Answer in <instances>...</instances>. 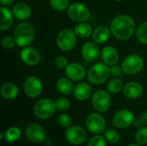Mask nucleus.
<instances>
[{
	"label": "nucleus",
	"instance_id": "7",
	"mask_svg": "<svg viewBox=\"0 0 147 146\" xmlns=\"http://www.w3.org/2000/svg\"><path fill=\"white\" fill-rule=\"evenodd\" d=\"M144 67V60L138 54L128 55L122 62L121 68L127 75H135L142 71Z\"/></svg>",
	"mask_w": 147,
	"mask_h": 146
},
{
	"label": "nucleus",
	"instance_id": "41",
	"mask_svg": "<svg viewBox=\"0 0 147 146\" xmlns=\"http://www.w3.org/2000/svg\"><path fill=\"white\" fill-rule=\"evenodd\" d=\"M127 146H142V145H139V144H130V145H128Z\"/></svg>",
	"mask_w": 147,
	"mask_h": 146
},
{
	"label": "nucleus",
	"instance_id": "31",
	"mask_svg": "<svg viewBox=\"0 0 147 146\" xmlns=\"http://www.w3.org/2000/svg\"><path fill=\"white\" fill-rule=\"evenodd\" d=\"M135 141L140 145H147V127L143 126L136 132Z\"/></svg>",
	"mask_w": 147,
	"mask_h": 146
},
{
	"label": "nucleus",
	"instance_id": "34",
	"mask_svg": "<svg viewBox=\"0 0 147 146\" xmlns=\"http://www.w3.org/2000/svg\"><path fill=\"white\" fill-rule=\"evenodd\" d=\"M1 44H2V46L4 49H6V50H10V49H12L15 46V45H16L14 37L9 36V35L8 36H4L3 38V40L1 41Z\"/></svg>",
	"mask_w": 147,
	"mask_h": 146
},
{
	"label": "nucleus",
	"instance_id": "22",
	"mask_svg": "<svg viewBox=\"0 0 147 146\" xmlns=\"http://www.w3.org/2000/svg\"><path fill=\"white\" fill-rule=\"evenodd\" d=\"M110 28L106 26H99L96 28L92 34L93 41L97 44H103L109 39L110 36Z\"/></svg>",
	"mask_w": 147,
	"mask_h": 146
},
{
	"label": "nucleus",
	"instance_id": "16",
	"mask_svg": "<svg viewBox=\"0 0 147 146\" xmlns=\"http://www.w3.org/2000/svg\"><path fill=\"white\" fill-rule=\"evenodd\" d=\"M20 58L22 61L28 66H35L40 61V52L36 48L30 46L23 47L20 52Z\"/></svg>",
	"mask_w": 147,
	"mask_h": 146
},
{
	"label": "nucleus",
	"instance_id": "20",
	"mask_svg": "<svg viewBox=\"0 0 147 146\" xmlns=\"http://www.w3.org/2000/svg\"><path fill=\"white\" fill-rule=\"evenodd\" d=\"M12 12L14 16L19 21H27L31 15V9L25 3H17L12 8Z\"/></svg>",
	"mask_w": 147,
	"mask_h": 146
},
{
	"label": "nucleus",
	"instance_id": "33",
	"mask_svg": "<svg viewBox=\"0 0 147 146\" xmlns=\"http://www.w3.org/2000/svg\"><path fill=\"white\" fill-rule=\"evenodd\" d=\"M58 123L63 128H68L71 126L72 119L68 114H61L58 117Z\"/></svg>",
	"mask_w": 147,
	"mask_h": 146
},
{
	"label": "nucleus",
	"instance_id": "29",
	"mask_svg": "<svg viewBox=\"0 0 147 146\" xmlns=\"http://www.w3.org/2000/svg\"><path fill=\"white\" fill-rule=\"evenodd\" d=\"M69 0H50L51 7L57 11H64L70 6Z\"/></svg>",
	"mask_w": 147,
	"mask_h": 146
},
{
	"label": "nucleus",
	"instance_id": "24",
	"mask_svg": "<svg viewBox=\"0 0 147 146\" xmlns=\"http://www.w3.org/2000/svg\"><path fill=\"white\" fill-rule=\"evenodd\" d=\"M56 88L58 91L64 95V96H69L71 93H73L74 90V86L72 83V81L68 78L67 77H60L56 83Z\"/></svg>",
	"mask_w": 147,
	"mask_h": 146
},
{
	"label": "nucleus",
	"instance_id": "12",
	"mask_svg": "<svg viewBox=\"0 0 147 146\" xmlns=\"http://www.w3.org/2000/svg\"><path fill=\"white\" fill-rule=\"evenodd\" d=\"M25 135L30 142L34 144H40L45 141L47 137V132L42 126L36 123H31L26 126Z\"/></svg>",
	"mask_w": 147,
	"mask_h": 146
},
{
	"label": "nucleus",
	"instance_id": "39",
	"mask_svg": "<svg viewBox=\"0 0 147 146\" xmlns=\"http://www.w3.org/2000/svg\"><path fill=\"white\" fill-rule=\"evenodd\" d=\"M134 125L135 127H138V128H141V127H143V126H144V124L142 123V121H141L140 119L135 120L134 122Z\"/></svg>",
	"mask_w": 147,
	"mask_h": 146
},
{
	"label": "nucleus",
	"instance_id": "10",
	"mask_svg": "<svg viewBox=\"0 0 147 146\" xmlns=\"http://www.w3.org/2000/svg\"><path fill=\"white\" fill-rule=\"evenodd\" d=\"M87 129L95 134L102 133L106 128L105 118L100 113H92L89 114L85 120Z\"/></svg>",
	"mask_w": 147,
	"mask_h": 146
},
{
	"label": "nucleus",
	"instance_id": "26",
	"mask_svg": "<svg viewBox=\"0 0 147 146\" xmlns=\"http://www.w3.org/2000/svg\"><path fill=\"white\" fill-rule=\"evenodd\" d=\"M123 88H124L123 82L118 77L110 80L107 85V90L111 94L120 93L121 90H123Z\"/></svg>",
	"mask_w": 147,
	"mask_h": 146
},
{
	"label": "nucleus",
	"instance_id": "14",
	"mask_svg": "<svg viewBox=\"0 0 147 146\" xmlns=\"http://www.w3.org/2000/svg\"><path fill=\"white\" fill-rule=\"evenodd\" d=\"M81 55L85 60V62L93 63L96 61L99 56H101V52L98 44L95 41L85 42L81 48Z\"/></svg>",
	"mask_w": 147,
	"mask_h": 146
},
{
	"label": "nucleus",
	"instance_id": "9",
	"mask_svg": "<svg viewBox=\"0 0 147 146\" xmlns=\"http://www.w3.org/2000/svg\"><path fill=\"white\" fill-rule=\"evenodd\" d=\"M42 82L35 76H29L23 83V90L25 95L29 98H36L42 93Z\"/></svg>",
	"mask_w": 147,
	"mask_h": 146
},
{
	"label": "nucleus",
	"instance_id": "38",
	"mask_svg": "<svg viewBox=\"0 0 147 146\" xmlns=\"http://www.w3.org/2000/svg\"><path fill=\"white\" fill-rule=\"evenodd\" d=\"M140 119L141 120V121H142V123H143L144 125H146L147 126V111H146V112H144V113L141 114Z\"/></svg>",
	"mask_w": 147,
	"mask_h": 146
},
{
	"label": "nucleus",
	"instance_id": "1",
	"mask_svg": "<svg viewBox=\"0 0 147 146\" xmlns=\"http://www.w3.org/2000/svg\"><path fill=\"white\" fill-rule=\"evenodd\" d=\"M136 29L134 19L127 14H121L115 16L110 24L112 34L118 40H126L130 39Z\"/></svg>",
	"mask_w": 147,
	"mask_h": 146
},
{
	"label": "nucleus",
	"instance_id": "42",
	"mask_svg": "<svg viewBox=\"0 0 147 146\" xmlns=\"http://www.w3.org/2000/svg\"><path fill=\"white\" fill-rule=\"evenodd\" d=\"M115 1H116V2H121V1H123V0H115Z\"/></svg>",
	"mask_w": 147,
	"mask_h": 146
},
{
	"label": "nucleus",
	"instance_id": "21",
	"mask_svg": "<svg viewBox=\"0 0 147 146\" xmlns=\"http://www.w3.org/2000/svg\"><path fill=\"white\" fill-rule=\"evenodd\" d=\"M74 97L78 101H85L90 98L91 95V87L85 82H79L73 90Z\"/></svg>",
	"mask_w": 147,
	"mask_h": 146
},
{
	"label": "nucleus",
	"instance_id": "32",
	"mask_svg": "<svg viewBox=\"0 0 147 146\" xmlns=\"http://www.w3.org/2000/svg\"><path fill=\"white\" fill-rule=\"evenodd\" d=\"M55 106H56V108H57L58 111L65 112V111H67L70 108L71 102L65 97H59L55 101Z\"/></svg>",
	"mask_w": 147,
	"mask_h": 146
},
{
	"label": "nucleus",
	"instance_id": "2",
	"mask_svg": "<svg viewBox=\"0 0 147 146\" xmlns=\"http://www.w3.org/2000/svg\"><path fill=\"white\" fill-rule=\"evenodd\" d=\"M13 34L16 44L20 47H26L31 45L34 40L35 30L29 22H22L16 25Z\"/></svg>",
	"mask_w": 147,
	"mask_h": 146
},
{
	"label": "nucleus",
	"instance_id": "23",
	"mask_svg": "<svg viewBox=\"0 0 147 146\" xmlns=\"http://www.w3.org/2000/svg\"><path fill=\"white\" fill-rule=\"evenodd\" d=\"M19 89L16 84L11 82L3 83L1 87V95L6 100H13L17 97Z\"/></svg>",
	"mask_w": 147,
	"mask_h": 146
},
{
	"label": "nucleus",
	"instance_id": "3",
	"mask_svg": "<svg viewBox=\"0 0 147 146\" xmlns=\"http://www.w3.org/2000/svg\"><path fill=\"white\" fill-rule=\"evenodd\" d=\"M110 67L103 63H96L91 65L87 71L89 82L95 85H100L108 81L110 77Z\"/></svg>",
	"mask_w": 147,
	"mask_h": 146
},
{
	"label": "nucleus",
	"instance_id": "6",
	"mask_svg": "<svg viewBox=\"0 0 147 146\" xmlns=\"http://www.w3.org/2000/svg\"><path fill=\"white\" fill-rule=\"evenodd\" d=\"M67 15L71 20L77 22H87L90 17V12L88 7L79 2L70 4L67 9Z\"/></svg>",
	"mask_w": 147,
	"mask_h": 146
},
{
	"label": "nucleus",
	"instance_id": "8",
	"mask_svg": "<svg viewBox=\"0 0 147 146\" xmlns=\"http://www.w3.org/2000/svg\"><path fill=\"white\" fill-rule=\"evenodd\" d=\"M111 104L110 93L108 90L99 89L92 96V105L98 113H105L109 110Z\"/></svg>",
	"mask_w": 147,
	"mask_h": 146
},
{
	"label": "nucleus",
	"instance_id": "17",
	"mask_svg": "<svg viewBox=\"0 0 147 146\" xmlns=\"http://www.w3.org/2000/svg\"><path fill=\"white\" fill-rule=\"evenodd\" d=\"M101 58L102 61L109 66L116 65L119 61V52L112 46H106L101 51Z\"/></svg>",
	"mask_w": 147,
	"mask_h": 146
},
{
	"label": "nucleus",
	"instance_id": "5",
	"mask_svg": "<svg viewBox=\"0 0 147 146\" xmlns=\"http://www.w3.org/2000/svg\"><path fill=\"white\" fill-rule=\"evenodd\" d=\"M57 110L55 102L49 98H43L39 100L34 108V115L40 120H47L51 118Z\"/></svg>",
	"mask_w": 147,
	"mask_h": 146
},
{
	"label": "nucleus",
	"instance_id": "37",
	"mask_svg": "<svg viewBox=\"0 0 147 146\" xmlns=\"http://www.w3.org/2000/svg\"><path fill=\"white\" fill-rule=\"evenodd\" d=\"M110 72H111V75H113L115 77H121L124 73L121 66H119L117 64L110 66Z\"/></svg>",
	"mask_w": 147,
	"mask_h": 146
},
{
	"label": "nucleus",
	"instance_id": "11",
	"mask_svg": "<svg viewBox=\"0 0 147 146\" xmlns=\"http://www.w3.org/2000/svg\"><path fill=\"white\" fill-rule=\"evenodd\" d=\"M135 120L134 114L128 109H121L116 112L113 117V125L119 129H125L134 124Z\"/></svg>",
	"mask_w": 147,
	"mask_h": 146
},
{
	"label": "nucleus",
	"instance_id": "18",
	"mask_svg": "<svg viewBox=\"0 0 147 146\" xmlns=\"http://www.w3.org/2000/svg\"><path fill=\"white\" fill-rule=\"evenodd\" d=\"M123 94L128 99H137L143 94V88L137 82H128L124 85Z\"/></svg>",
	"mask_w": 147,
	"mask_h": 146
},
{
	"label": "nucleus",
	"instance_id": "30",
	"mask_svg": "<svg viewBox=\"0 0 147 146\" xmlns=\"http://www.w3.org/2000/svg\"><path fill=\"white\" fill-rule=\"evenodd\" d=\"M105 139L110 144H116L120 140V134L115 129H108L104 133Z\"/></svg>",
	"mask_w": 147,
	"mask_h": 146
},
{
	"label": "nucleus",
	"instance_id": "28",
	"mask_svg": "<svg viewBox=\"0 0 147 146\" xmlns=\"http://www.w3.org/2000/svg\"><path fill=\"white\" fill-rule=\"evenodd\" d=\"M137 40L144 45H147V22L141 23L136 31Z\"/></svg>",
	"mask_w": 147,
	"mask_h": 146
},
{
	"label": "nucleus",
	"instance_id": "36",
	"mask_svg": "<svg viewBox=\"0 0 147 146\" xmlns=\"http://www.w3.org/2000/svg\"><path fill=\"white\" fill-rule=\"evenodd\" d=\"M54 65L59 69H65L69 65L68 59L64 56H58L54 60Z\"/></svg>",
	"mask_w": 147,
	"mask_h": 146
},
{
	"label": "nucleus",
	"instance_id": "40",
	"mask_svg": "<svg viewBox=\"0 0 147 146\" xmlns=\"http://www.w3.org/2000/svg\"><path fill=\"white\" fill-rule=\"evenodd\" d=\"M14 0H0V3L2 6H8L12 4Z\"/></svg>",
	"mask_w": 147,
	"mask_h": 146
},
{
	"label": "nucleus",
	"instance_id": "27",
	"mask_svg": "<svg viewBox=\"0 0 147 146\" xmlns=\"http://www.w3.org/2000/svg\"><path fill=\"white\" fill-rule=\"evenodd\" d=\"M21 137V130L16 126L9 127L6 130L4 133V139L9 143H13L17 141Z\"/></svg>",
	"mask_w": 147,
	"mask_h": 146
},
{
	"label": "nucleus",
	"instance_id": "19",
	"mask_svg": "<svg viewBox=\"0 0 147 146\" xmlns=\"http://www.w3.org/2000/svg\"><path fill=\"white\" fill-rule=\"evenodd\" d=\"M0 14H1L0 15V16H1L0 29L2 31H7L13 25V22H14L13 12L9 8H7L5 6H2L0 8Z\"/></svg>",
	"mask_w": 147,
	"mask_h": 146
},
{
	"label": "nucleus",
	"instance_id": "13",
	"mask_svg": "<svg viewBox=\"0 0 147 146\" xmlns=\"http://www.w3.org/2000/svg\"><path fill=\"white\" fill-rule=\"evenodd\" d=\"M65 136L66 140L74 145H80L84 144L87 139L85 130L80 126H73L66 128Z\"/></svg>",
	"mask_w": 147,
	"mask_h": 146
},
{
	"label": "nucleus",
	"instance_id": "25",
	"mask_svg": "<svg viewBox=\"0 0 147 146\" xmlns=\"http://www.w3.org/2000/svg\"><path fill=\"white\" fill-rule=\"evenodd\" d=\"M74 31L79 38L82 39H87L90 36H92L93 34V28L91 25H90L87 22H78L74 28Z\"/></svg>",
	"mask_w": 147,
	"mask_h": 146
},
{
	"label": "nucleus",
	"instance_id": "4",
	"mask_svg": "<svg viewBox=\"0 0 147 146\" xmlns=\"http://www.w3.org/2000/svg\"><path fill=\"white\" fill-rule=\"evenodd\" d=\"M77 43V34L74 30L64 28L56 36V44L63 52H68L74 48Z\"/></svg>",
	"mask_w": 147,
	"mask_h": 146
},
{
	"label": "nucleus",
	"instance_id": "35",
	"mask_svg": "<svg viewBox=\"0 0 147 146\" xmlns=\"http://www.w3.org/2000/svg\"><path fill=\"white\" fill-rule=\"evenodd\" d=\"M88 146H106V139L102 136L96 135L90 139Z\"/></svg>",
	"mask_w": 147,
	"mask_h": 146
},
{
	"label": "nucleus",
	"instance_id": "15",
	"mask_svg": "<svg viewBox=\"0 0 147 146\" xmlns=\"http://www.w3.org/2000/svg\"><path fill=\"white\" fill-rule=\"evenodd\" d=\"M65 73L68 78H70L71 81L76 82L82 81L87 75L85 67L83 65L77 62L70 63L65 69Z\"/></svg>",
	"mask_w": 147,
	"mask_h": 146
}]
</instances>
